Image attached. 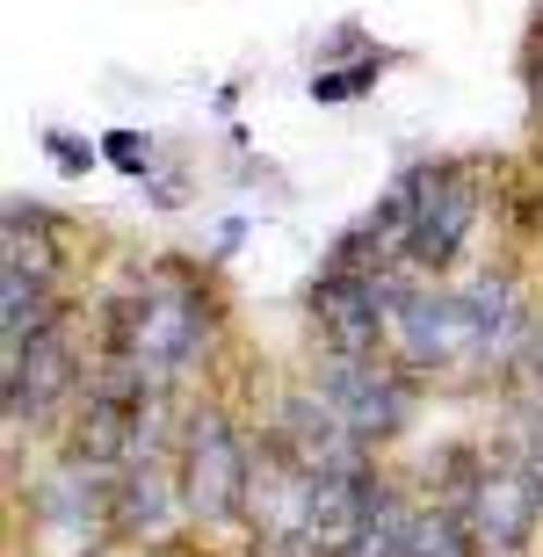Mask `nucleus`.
<instances>
[{
  "label": "nucleus",
  "instance_id": "1",
  "mask_svg": "<svg viewBox=\"0 0 543 557\" xmlns=\"http://www.w3.org/2000/svg\"><path fill=\"white\" fill-rule=\"evenodd\" d=\"M210 326H218V311H210V297L188 275H152L131 305H116L109 348L131 355V370L146 376V392H168V384L188 376V362L210 348Z\"/></svg>",
  "mask_w": 543,
  "mask_h": 557
},
{
  "label": "nucleus",
  "instance_id": "2",
  "mask_svg": "<svg viewBox=\"0 0 543 557\" xmlns=\"http://www.w3.org/2000/svg\"><path fill=\"white\" fill-rule=\"evenodd\" d=\"M174 471H182V499H188V521H218L247 515V485H254V456L239 442L225 413H188L182 428V456H174Z\"/></svg>",
  "mask_w": 543,
  "mask_h": 557
},
{
  "label": "nucleus",
  "instance_id": "3",
  "mask_svg": "<svg viewBox=\"0 0 543 557\" xmlns=\"http://www.w3.org/2000/svg\"><path fill=\"white\" fill-rule=\"evenodd\" d=\"M312 392L326 398L341 413V428L356 434V442H392L414 413V376L392 370V362H377V355H319L312 370Z\"/></svg>",
  "mask_w": 543,
  "mask_h": 557
},
{
  "label": "nucleus",
  "instance_id": "4",
  "mask_svg": "<svg viewBox=\"0 0 543 557\" xmlns=\"http://www.w3.org/2000/svg\"><path fill=\"white\" fill-rule=\"evenodd\" d=\"M479 225V188L464 166H420V218H414V247H406V269L414 275H442L464 253Z\"/></svg>",
  "mask_w": 543,
  "mask_h": 557
},
{
  "label": "nucleus",
  "instance_id": "5",
  "mask_svg": "<svg viewBox=\"0 0 543 557\" xmlns=\"http://www.w3.org/2000/svg\"><path fill=\"white\" fill-rule=\"evenodd\" d=\"M275 449L305 463L312 478H362L370 471V442L341 428V413L326 406L319 392H291L283 398V413H275Z\"/></svg>",
  "mask_w": 543,
  "mask_h": 557
},
{
  "label": "nucleus",
  "instance_id": "6",
  "mask_svg": "<svg viewBox=\"0 0 543 557\" xmlns=\"http://www.w3.org/2000/svg\"><path fill=\"white\" fill-rule=\"evenodd\" d=\"M457 515L471 521V536H479L485 550H522V536L543 521V493H536V478H529L522 463H485V471L471 478V493L457 499Z\"/></svg>",
  "mask_w": 543,
  "mask_h": 557
},
{
  "label": "nucleus",
  "instance_id": "7",
  "mask_svg": "<svg viewBox=\"0 0 543 557\" xmlns=\"http://www.w3.org/2000/svg\"><path fill=\"white\" fill-rule=\"evenodd\" d=\"M312 326L326 355H377L384 348V289H377V275L326 269L312 283Z\"/></svg>",
  "mask_w": 543,
  "mask_h": 557
},
{
  "label": "nucleus",
  "instance_id": "8",
  "mask_svg": "<svg viewBox=\"0 0 543 557\" xmlns=\"http://www.w3.org/2000/svg\"><path fill=\"white\" fill-rule=\"evenodd\" d=\"M188 521L182 499V471L174 463H124L116 471V536H168Z\"/></svg>",
  "mask_w": 543,
  "mask_h": 557
},
{
  "label": "nucleus",
  "instance_id": "9",
  "mask_svg": "<svg viewBox=\"0 0 543 557\" xmlns=\"http://www.w3.org/2000/svg\"><path fill=\"white\" fill-rule=\"evenodd\" d=\"M457 289H464V305H471V319H479V333H485V355L515 348V341L529 333V305H522V283H515V275L479 269L471 283H457Z\"/></svg>",
  "mask_w": 543,
  "mask_h": 557
},
{
  "label": "nucleus",
  "instance_id": "10",
  "mask_svg": "<svg viewBox=\"0 0 543 557\" xmlns=\"http://www.w3.org/2000/svg\"><path fill=\"white\" fill-rule=\"evenodd\" d=\"M485 543L471 536V521L457 507H420L414 529H406V557H479Z\"/></svg>",
  "mask_w": 543,
  "mask_h": 557
},
{
  "label": "nucleus",
  "instance_id": "11",
  "mask_svg": "<svg viewBox=\"0 0 543 557\" xmlns=\"http://www.w3.org/2000/svg\"><path fill=\"white\" fill-rule=\"evenodd\" d=\"M414 499H398V493H384L377 485V499H370V521H362V536L348 543V557H406V529H414Z\"/></svg>",
  "mask_w": 543,
  "mask_h": 557
},
{
  "label": "nucleus",
  "instance_id": "12",
  "mask_svg": "<svg viewBox=\"0 0 543 557\" xmlns=\"http://www.w3.org/2000/svg\"><path fill=\"white\" fill-rule=\"evenodd\" d=\"M384 81V59H362V65H326L312 81V102H356V95H370V87Z\"/></svg>",
  "mask_w": 543,
  "mask_h": 557
},
{
  "label": "nucleus",
  "instance_id": "13",
  "mask_svg": "<svg viewBox=\"0 0 543 557\" xmlns=\"http://www.w3.org/2000/svg\"><path fill=\"white\" fill-rule=\"evenodd\" d=\"M102 152L124 166V174H146V166H152V138H146V131H109Z\"/></svg>",
  "mask_w": 543,
  "mask_h": 557
},
{
  "label": "nucleus",
  "instance_id": "14",
  "mask_svg": "<svg viewBox=\"0 0 543 557\" xmlns=\"http://www.w3.org/2000/svg\"><path fill=\"white\" fill-rule=\"evenodd\" d=\"M51 160H59L65 174H87V166H95V152H87L81 138H65V131H51Z\"/></svg>",
  "mask_w": 543,
  "mask_h": 557
},
{
  "label": "nucleus",
  "instance_id": "15",
  "mask_svg": "<svg viewBox=\"0 0 543 557\" xmlns=\"http://www.w3.org/2000/svg\"><path fill=\"white\" fill-rule=\"evenodd\" d=\"M529 376H536V384H543V333H536V341H529Z\"/></svg>",
  "mask_w": 543,
  "mask_h": 557
}]
</instances>
